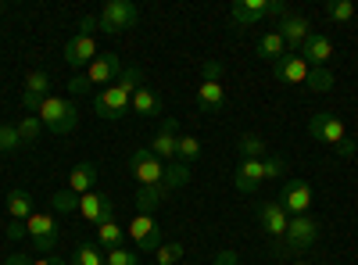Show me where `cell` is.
<instances>
[{
    "instance_id": "48",
    "label": "cell",
    "mask_w": 358,
    "mask_h": 265,
    "mask_svg": "<svg viewBox=\"0 0 358 265\" xmlns=\"http://www.w3.org/2000/svg\"><path fill=\"white\" fill-rule=\"evenodd\" d=\"M0 11H4V4H0Z\"/></svg>"
},
{
    "instance_id": "37",
    "label": "cell",
    "mask_w": 358,
    "mask_h": 265,
    "mask_svg": "<svg viewBox=\"0 0 358 265\" xmlns=\"http://www.w3.org/2000/svg\"><path fill=\"white\" fill-rule=\"evenodd\" d=\"M326 15L334 22H351L355 18V4L351 0H326Z\"/></svg>"
},
{
    "instance_id": "44",
    "label": "cell",
    "mask_w": 358,
    "mask_h": 265,
    "mask_svg": "<svg viewBox=\"0 0 358 265\" xmlns=\"http://www.w3.org/2000/svg\"><path fill=\"white\" fill-rule=\"evenodd\" d=\"M4 265H33V258L22 255V251H15V255H8V258H4Z\"/></svg>"
},
{
    "instance_id": "42",
    "label": "cell",
    "mask_w": 358,
    "mask_h": 265,
    "mask_svg": "<svg viewBox=\"0 0 358 265\" xmlns=\"http://www.w3.org/2000/svg\"><path fill=\"white\" fill-rule=\"evenodd\" d=\"M215 265H241V255H236V251H219Z\"/></svg>"
},
{
    "instance_id": "5",
    "label": "cell",
    "mask_w": 358,
    "mask_h": 265,
    "mask_svg": "<svg viewBox=\"0 0 358 265\" xmlns=\"http://www.w3.org/2000/svg\"><path fill=\"white\" fill-rule=\"evenodd\" d=\"M136 18H140V11H136L133 0H108V4L101 8V15H97L101 29H104V33H111V36H118V33H126V29H133Z\"/></svg>"
},
{
    "instance_id": "28",
    "label": "cell",
    "mask_w": 358,
    "mask_h": 265,
    "mask_svg": "<svg viewBox=\"0 0 358 265\" xmlns=\"http://www.w3.org/2000/svg\"><path fill=\"white\" fill-rule=\"evenodd\" d=\"M94 229H97V241H101L104 251L122 248V226H118L115 219H108V222H101V226H94Z\"/></svg>"
},
{
    "instance_id": "8",
    "label": "cell",
    "mask_w": 358,
    "mask_h": 265,
    "mask_svg": "<svg viewBox=\"0 0 358 265\" xmlns=\"http://www.w3.org/2000/svg\"><path fill=\"white\" fill-rule=\"evenodd\" d=\"M280 204H283V212L287 215H308V208H312V187H308V180H287L283 187H280Z\"/></svg>"
},
{
    "instance_id": "9",
    "label": "cell",
    "mask_w": 358,
    "mask_h": 265,
    "mask_svg": "<svg viewBox=\"0 0 358 265\" xmlns=\"http://www.w3.org/2000/svg\"><path fill=\"white\" fill-rule=\"evenodd\" d=\"M126 233H129V241L136 244V251H143V255H155L162 248V226L155 222V215H136Z\"/></svg>"
},
{
    "instance_id": "29",
    "label": "cell",
    "mask_w": 358,
    "mask_h": 265,
    "mask_svg": "<svg viewBox=\"0 0 358 265\" xmlns=\"http://www.w3.org/2000/svg\"><path fill=\"white\" fill-rule=\"evenodd\" d=\"M50 208H54L57 215H76V212H79V194H72V190H54V194H50Z\"/></svg>"
},
{
    "instance_id": "24",
    "label": "cell",
    "mask_w": 358,
    "mask_h": 265,
    "mask_svg": "<svg viewBox=\"0 0 358 265\" xmlns=\"http://www.w3.org/2000/svg\"><path fill=\"white\" fill-rule=\"evenodd\" d=\"M169 197V190L158 183V187H140L136 190V215H155V208H162Z\"/></svg>"
},
{
    "instance_id": "26",
    "label": "cell",
    "mask_w": 358,
    "mask_h": 265,
    "mask_svg": "<svg viewBox=\"0 0 358 265\" xmlns=\"http://www.w3.org/2000/svg\"><path fill=\"white\" fill-rule=\"evenodd\" d=\"M33 197H29V190H8V215L15 222H25L29 215H33Z\"/></svg>"
},
{
    "instance_id": "21",
    "label": "cell",
    "mask_w": 358,
    "mask_h": 265,
    "mask_svg": "<svg viewBox=\"0 0 358 265\" xmlns=\"http://www.w3.org/2000/svg\"><path fill=\"white\" fill-rule=\"evenodd\" d=\"M226 104V90H222V83L219 79H204L197 86V111H219Z\"/></svg>"
},
{
    "instance_id": "40",
    "label": "cell",
    "mask_w": 358,
    "mask_h": 265,
    "mask_svg": "<svg viewBox=\"0 0 358 265\" xmlns=\"http://www.w3.org/2000/svg\"><path fill=\"white\" fill-rule=\"evenodd\" d=\"M86 90H90V79H86V72H83V76H76V79L69 83V94H72V97H79V94H86Z\"/></svg>"
},
{
    "instance_id": "22",
    "label": "cell",
    "mask_w": 358,
    "mask_h": 265,
    "mask_svg": "<svg viewBox=\"0 0 358 265\" xmlns=\"http://www.w3.org/2000/svg\"><path fill=\"white\" fill-rule=\"evenodd\" d=\"M129 111H133V115H140V119H155V115H162V97L151 90V86H140V90L133 94Z\"/></svg>"
},
{
    "instance_id": "17",
    "label": "cell",
    "mask_w": 358,
    "mask_h": 265,
    "mask_svg": "<svg viewBox=\"0 0 358 265\" xmlns=\"http://www.w3.org/2000/svg\"><path fill=\"white\" fill-rule=\"evenodd\" d=\"M255 212H258V222H262V229L268 233V237H276V241H280L283 233H287L290 215L283 212V204H280V201H262Z\"/></svg>"
},
{
    "instance_id": "45",
    "label": "cell",
    "mask_w": 358,
    "mask_h": 265,
    "mask_svg": "<svg viewBox=\"0 0 358 265\" xmlns=\"http://www.w3.org/2000/svg\"><path fill=\"white\" fill-rule=\"evenodd\" d=\"M33 265H62L57 258H33Z\"/></svg>"
},
{
    "instance_id": "16",
    "label": "cell",
    "mask_w": 358,
    "mask_h": 265,
    "mask_svg": "<svg viewBox=\"0 0 358 265\" xmlns=\"http://www.w3.org/2000/svg\"><path fill=\"white\" fill-rule=\"evenodd\" d=\"M297 54H301L305 62H308V69H326V65L334 62V40L322 36V33H312Z\"/></svg>"
},
{
    "instance_id": "34",
    "label": "cell",
    "mask_w": 358,
    "mask_h": 265,
    "mask_svg": "<svg viewBox=\"0 0 358 265\" xmlns=\"http://www.w3.org/2000/svg\"><path fill=\"white\" fill-rule=\"evenodd\" d=\"M305 83H308L312 94H326V90H334V72L330 69H312Z\"/></svg>"
},
{
    "instance_id": "10",
    "label": "cell",
    "mask_w": 358,
    "mask_h": 265,
    "mask_svg": "<svg viewBox=\"0 0 358 265\" xmlns=\"http://www.w3.org/2000/svg\"><path fill=\"white\" fill-rule=\"evenodd\" d=\"M283 241H287L290 251H308V248L319 241V222H315L312 215H290Z\"/></svg>"
},
{
    "instance_id": "41",
    "label": "cell",
    "mask_w": 358,
    "mask_h": 265,
    "mask_svg": "<svg viewBox=\"0 0 358 265\" xmlns=\"http://www.w3.org/2000/svg\"><path fill=\"white\" fill-rule=\"evenodd\" d=\"M22 237H29V233H25V222H8V241H22Z\"/></svg>"
},
{
    "instance_id": "43",
    "label": "cell",
    "mask_w": 358,
    "mask_h": 265,
    "mask_svg": "<svg viewBox=\"0 0 358 265\" xmlns=\"http://www.w3.org/2000/svg\"><path fill=\"white\" fill-rule=\"evenodd\" d=\"M201 72H204V79H219V76H222V65H219V62H204Z\"/></svg>"
},
{
    "instance_id": "13",
    "label": "cell",
    "mask_w": 358,
    "mask_h": 265,
    "mask_svg": "<svg viewBox=\"0 0 358 265\" xmlns=\"http://www.w3.org/2000/svg\"><path fill=\"white\" fill-rule=\"evenodd\" d=\"M101 57V50H97V40L94 36H72L69 43H65V65H72V69H90Z\"/></svg>"
},
{
    "instance_id": "33",
    "label": "cell",
    "mask_w": 358,
    "mask_h": 265,
    "mask_svg": "<svg viewBox=\"0 0 358 265\" xmlns=\"http://www.w3.org/2000/svg\"><path fill=\"white\" fill-rule=\"evenodd\" d=\"M197 155H201V140H197V136H190V133H179V143H176V158L190 165Z\"/></svg>"
},
{
    "instance_id": "20",
    "label": "cell",
    "mask_w": 358,
    "mask_h": 265,
    "mask_svg": "<svg viewBox=\"0 0 358 265\" xmlns=\"http://www.w3.org/2000/svg\"><path fill=\"white\" fill-rule=\"evenodd\" d=\"M262 180H265L262 162H258V158H241V165H236V172H233L236 190H241V194H255Z\"/></svg>"
},
{
    "instance_id": "14",
    "label": "cell",
    "mask_w": 358,
    "mask_h": 265,
    "mask_svg": "<svg viewBox=\"0 0 358 265\" xmlns=\"http://www.w3.org/2000/svg\"><path fill=\"white\" fill-rule=\"evenodd\" d=\"M50 90V76L43 72V69H33V72H29L25 76V90H22V108L29 111V115H36V108L50 97L47 94Z\"/></svg>"
},
{
    "instance_id": "18",
    "label": "cell",
    "mask_w": 358,
    "mask_h": 265,
    "mask_svg": "<svg viewBox=\"0 0 358 265\" xmlns=\"http://www.w3.org/2000/svg\"><path fill=\"white\" fill-rule=\"evenodd\" d=\"M308 62L301 54H287V57H280V62L273 65V76H276V83H287V86H301L305 79H308Z\"/></svg>"
},
{
    "instance_id": "15",
    "label": "cell",
    "mask_w": 358,
    "mask_h": 265,
    "mask_svg": "<svg viewBox=\"0 0 358 265\" xmlns=\"http://www.w3.org/2000/svg\"><path fill=\"white\" fill-rule=\"evenodd\" d=\"M122 72H126L122 57H118L115 50H104V54L97 57V62L86 69V79H90V86H101V83H115Z\"/></svg>"
},
{
    "instance_id": "23",
    "label": "cell",
    "mask_w": 358,
    "mask_h": 265,
    "mask_svg": "<svg viewBox=\"0 0 358 265\" xmlns=\"http://www.w3.org/2000/svg\"><path fill=\"white\" fill-rule=\"evenodd\" d=\"M94 183H97V165H94V162H79V165L69 172V190L79 194V197L94 190Z\"/></svg>"
},
{
    "instance_id": "32",
    "label": "cell",
    "mask_w": 358,
    "mask_h": 265,
    "mask_svg": "<svg viewBox=\"0 0 358 265\" xmlns=\"http://www.w3.org/2000/svg\"><path fill=\"white\" fill-rule=\"evenodd\" d=\"M15 126H18V136H22V143H25V147H29V143H36V140H40V133H43V122L36 119V115H25V119H18Z\"/></svg>"
},
{
    "instance_id": "25",
    "label": "cell",
    "mask_w": 358,
    "mask_h": 265,
    "mask_svg": "<svg viewBox=\"0 0 358 265\" xmlns=\"http://www.w3.org/2000/svg\"><path fill=\"white\" fill-rule=\"evenodd\" d=\"M255 50H258V57H268V62H280V57H287L290 50H287V43H283V36L276 33V29H273V33H265V36H258V43H255Z\"/></svg>"
},
{
    "instance_id": "31",
    "label": "cell",
    "mask_w": 358,
    "mask_h": 265,
    "mask_svg": "<svg viewBox=\"0 0 358 265\" xmlns=\"http://www.w3.org/2000/svg\"><path fill=\"white\" fill-rule=\"evenodd\" d=\"M22 136H18V126L15 122H0V155H15L22 151Z\"/></svg>"
},
{
    "instance_id": "6",
    "label": "cell",
    "mask_w": 358,
    "mask_h": 265,
    "mask_svg": "<svg viewBox=\"0 0 358 265\" xmlns=\"http://www.w3.org/2000/svg\"><path fill=\"white\" fill-rule=\"evenodd\" d=\"M129 172L136 176L140 187H158L165 180V162L151 155V147H140L129 155Z\"/></svg>"
},
{
    "instance_id": "36",
    "label": "cell",
    "mask_w": 358,
    "mask_h": 265,
    "mask_svg": "<svg viewBox=\"0 0 358 265\" xmlns=\"http://www.w3.org/2000/svg\"><path fill=\"white\" fill-rule=\"evenodd\" d=\"M179 258H183V244L172 241V244H162L155 251V265H179Z\"/></svg>"
},
{
    "instance_id": "12",
    "label": "cell",
    "mask_w": 358,
    "mask_h": 265,
    "mask_svg": "<svg viewBox=\"0 0 358 265\" xmlns=\"http://www.w3.org/2000/svg\"><path fill=\"white\" fill-rule=\"evenodd\" d=\"M79 215H83L86 222L101 226V222L115 219V201H111L108 194H97V190H90V194H83V197H79Z\"/></svg>"
},
{
    "instance_id": "3",
    "label": "cell",
    "mask_w": 358,
    "mask_h": 265,
    "mask_svg": "<svg viewBox=\"0 0 358 265\" xmlns=\"http://www.w3.org/2000/svg\"><path fill=\"white\" fill-rule=\"evenodd\" d=\"M36 119L43 122V129L57 133V136H65L79 126V108L65 97H47L40 108H36Z\"/></svg>"
},
{
    "instance_id": "2",
    "label": "cell",
    "mask_w": 358,
    "mask_h": 265,
    "mask_svg": "<svg viewBox=\"0 0 358 265\" xmlns=\"http://www.w3.org/2000/svg\"><path fill=\"white\" fill-rule=\"evenodd\" d=\"M308 133H312L315 140H322V143H334V151H337L341 158H355V155H358L355 136H348V126L337 119V115H330V111L312 115V119H308Z\"/></svg>"
},
{
    "instance_id": "7",
    "label": "cell",
    "mask_w": 358,
    "mask_h": 265,
    "mask_svg": "<svg viewBox=\"0 0 358 265\" xmlns=\"http://www.w3.org/2000/svg\"><path fill=\"white\" fill-rule=\"evenodd\" d=\"M25 233H29V241L36 244L40 255H50L57 248V219L47 215V212H33L25 219Z\"/></svg>"
},
{
    "instance_id": "50",
    "label": "cell",
    "mask_w": 358,
    "mask_h": 265,
    "mask_svg": "<svg viewBox=\"0 0 358 265\" xmlns=\"http://www.w3.org/2000/svg\"><path fill=\"white\" fill-rule=\"evenodd\" d=\"M151 265H155V262H151Z\"/></svg>"
},
{
    "instance_id": "1",
    "label": "cell",
    "mask_w": 358,
    "mask_h": 265,
    "mask_svg": "<svg viewBox=\"0 0 358 265\" xmlns=\"http://www.w3.org/2000/svg\"><path fill=\"white\" fill-rule=\"evenodd\" d=\"M143 86V72L136 69V65H126V72L118 76L104 94H97L94 97V111L101 115L104 122H115V119H122V115L129 111V104H133V94Z\"/></svg>"
},
{
    "instance_id": "19",
    "label": "cell",
    "mask_w": 358,
    "mask_h": 265,
    "mask_svg": "<svg viewBox=\"0 0 358 265\" xmlns=\"http://www.w3.org/2000/svg\"><path fill=\"white\" fill-rule=\"evenodd\" d=\"M176 143H179V126H176V119H165L158 136L151 140V155L169 165V162H176Z\"/></svg>"
},
{
    "instance_id": "47",
    "label": "cell",
    "mask_w": 358,
    "mask_h": 265,
    "mask_svg": "<svg viewBox=\"0 0 358 265\" xmlns=\"http://www.w3.org/2000/svg\"><path fill=\"white\" fill-rule=\"evenodd\" d=\"M355 69H358V57H355Z\"/></svg>"
},
{
    "instance_id": "49",
    "label": "cell",
    "mask_w": 358,
    "mask_h": 265,
    "mask_svg": "<svg viewBox=\"0 0 358 265\" xmlns=\"http://www.w3.org/2000/svg\"><path fill=\"white\" fill-rule=\"evenodd\" d=\"M179 265H183V262H179Z\"/></svg>"
},
{
    "instance_id": "46",
    "label": "cell",
    "mask_w": 358,
    "mask_h": 265,
    "mask_svg": "<svg viewBox=\"0 0 358 265\" xmlns=\"http://www.w3.org/2000/svg\"><path fill=\"white\" fill-rule=\"evenodd\" d=\"M294 265H312V262H294Z\"/></svg>"
},
{
    "instance_id": "35",
    "label": "cell",
    "mask_w": 358,
    "mask_h": 265,
    "mask_svg": "<svg viewBox=\"0 0 358 265\" xmlns=\"http://www.w3.org/2000/svg\"><path fill=\"white\" fill-rule=\"evenodd\" d=\"M72 265H104V255L90 244V241H83V244L76 248V255H72Z\"/></svg>"
},
{
    "instance_id": "38",
    "label": "cell",
    "mask_w": 358,
    "mask_h": 265,
    "mask_svg": "<svg viewBox=\"0 0 358 265\" xmlns=\"http://www.w3.org/2000/svg\"><path fill=\"white\" fill-rule=\"evenodd\" d=\"M104 265H140V255L129 251V248H111L104 255Z\"/></svg>"
},
{
    "instance_id": "39",
    "label": "cell",
    "mask_w": 358,
    "mask_h": 265,
    "mask_svg": "<svg viewBox=\"0 0 358 265\" xmlns=\"http://www.w3.org/2000/svg\"><path fill=\"white\" fill-rule=\"evenodd\" d=\"M262 169H265V180H280V176L287 172L283 158H276V155H268V158H262Z\"/></svg>"
},
{
    "instance_id": "11",
    "label": "cell",
    "mask_w": 358,
    "mask_h": 265,
    "mask_svg": "<svg viewBox=\"0 0 358 265\" xmlns=\"http://www.w3.org/2000/svg\"><path fill=\"white\" fill-rule=\"evenodd\" d=\"M276 33L283 36L287 50H290V54H297V50L305 47V40L312 36V22H308L305 15H283V18H280V29H276Z\"/></svg>"
},
{
    "instance_id": "27",
    "label": "cell",
    "mask_w": 358,
    "mask_h": 265,
    "mask_svg": "<svg viewBox=\"0 0 358 265\" xmlns=\"http://www.w3.org/2000/svg\"><path fill=\"white\" fill-rule=\"evenodd\" d=\"M187 183H190V165H187V162H179V158L169 162V165H165V180H162V187L172 194V190L187 187Z\"/></svg>"
},
{
    "instance_id": "4",
    "label": "cell",
    "mask_w": 358,
    "mask_h": 265,
    "mask_svg": "<svg viewBox=\"0 0 358 265\" xmlns=\"http://www.w3.org/2000/svg\"><path fill=\"white\" fill-rule=\"evenodd\" d=\"M265 15H287V8H283V0H236V4L229 8V22L233 25H258Z\"/></svg>"
},
{
    "instance_id": "30",
    "label": "cell",
    "mask_w": 358,
    "mask_h": 265,
    "mask_svg": "<svg viewBox=\"0 0 358 265\" xmlns=\"http://www.w3.org/2000/svg\"><path fill=\"white\" fill-rule=\"evenodd\" d=\"M236 147H241V158H268V151H265V140L258 136V133H244L241 140H236Z\"/></svg>"
}]
</instances>
